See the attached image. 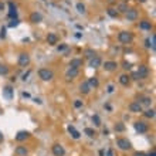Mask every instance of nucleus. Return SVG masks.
I'll return each instance as SVG.
<instances>
[{
	"instance_id": "nucleus-1",
	"label": "nucleus",
	"mask_w": 156,
	"mask_h": 156,
	"mask_svg": "<svg viewBox=\"0 0 156 156\" xmlns=\"http://www.w3.org/2000/svg\"><path fill=\"white\" fill-rule=\"evenodd\" d=\"M118 40L122 44H131L133 41V34L131 31H121L118 34Z\"/></svg>"
},
{
	"instance_id": "nucleus-2",
	"label": "nucleus",
	"mask_w": 156,
	"mask_h": 156,
	"mask_svg": "<svg viewBox=\"0 0 156 156\" xmlns=\"http://www.w3.org/2000/svg\"><path fill=\"white\" fill-rule=\"evenodd\" d=\"M38 77L41 78L43 81H51L54 78V73L48 68H40L38 70Z\"/></svg>"
},
{
	"instance_id": "nucleus-3",
	"label": "nucleus",
	"mask_w": 156,
	"mask_h": 156,
	"mask_svg": "<svg viewBox=\"0 0 156 156\" xmlns=\"http://www.w3.org/2000/svg\"><path fill=\"white\" fill-rule=\"evenodd\" d=\"M133 128H135V131L139 133H146L149 126H148V124L143 122V121H136V122L133 124Z\"/></svg>"
},
{
	"instance_id": "nucleus-4",
	"label": "nucleus",
	"mask_w": 156,
	"mask_h": 156,
	"mask_svg": "<svg viewBox=\"0 0 156 156\" xmlns=\"http://www.w3.org/2000/svg\"><path fill=\"white\" fill-rule=\"evenodd\" d=\"M116 145L122 149V151H129L132 148V143L129 142L126 138H118L116 139Z\"/></svg>"
},
{
	"instance_id": "nucleus-5",
	"label": "nucleus",
	"mask_w": 156,
	"mask_h": 156,
	"mask_svg": "<svg viewBox=\"0 0 156 156\" xmlns=\"http://www.w3.org/2000/svg\"><path fill=\"white\" fill-rule=\"evenodd\" d=\"M17 63L20 67H27V65L30 64V55H28L27 53H21V54L18 55Z\"/></svg>"
},
{
	"instance_id": "nucleus-6",
	"label": "nucleus",
	"mask_w": 156,
	"mask_h": 156,
	"mask_svg": "<svg viewBox=\"0 0 156 156\" xmlns=\"http://www.w3.org/2000/svg\"><path fill=\"white\" fill-rule=\"evenodd\" d=\"M125 16H126V20H128V21H135V20L138 18L139 13L136 9H128V11L125 13Z\"/></svg>"
},
{
	"instance_id": "nucleus-7",
	"label": "nucleus",
	"mask_w": 156,
	"mask_h": 156,
	"mask_svg": "<svg viewBox=\"0 0 156 156\" xmlns=\"http://www.w3.org/2000/svg\"><path fill=\"white\" fill-rule=\"evenodd\" d=\"M136 74L139 75V80H145V78H148V75H149V68H148L146 65H139Z\"/></svg>"
},
{
	"instance_id": "nucleus-8",
	"label": "nucleus",
	"mask_w": 156,
	"mask_h": 156,
	"mask_svg": "<svg viewBox=\"0 0 156 156\" xmlns=\"http://www.w3.org/2000/svg\"><path fill=\"white\" fill-rule=\"evenodd\" d=\"M129 111L133 112V114H139V112H142V105L139 104V101L131 102V104H129Z\"/></svg>"
},
{
	"instance_id": "nucleus-9",
	"label": "nucleus",
	"mask_w": 156,
	"mask_h": 156,
	"mask_svg": "<svg viewBox=\"0 0 156 156\" xmlns=\"http://www.w3.org/2000/svg\"><path fill=\"white\" fill-rule=\"evenodd\" d=\"M53 153H54V156H64L65 149L61 146L60 143H55V145H53Z\"/></svg>"
},
{
	"instance_id": "nucleus-10",
	"label": "nucleus",
	"mask_w": 156,
	"mask_h": 156,
	"mask_svg": "<svg viewBox=\"0 0 156 156\" xmlns=\"http://www.w3.org/2000/svg\"><path fill=\"white\" fill-rule=\"evenodd\" d=\"M3 96H5L7 101H11L13 99V88L10 87V85H6L3 88Z\"/></svg>"
},
{
	"instance_id": "nucleus-11",
	"label": "nucleus",
	"mask_w": 156,
	"mask_h": 156,
	"mask_svg": "<svg viewBox=\"0 0 156 156\" xmlns=\"http://www.w3.org/2000/svg\"><path fill=\"white\" fill-rule=\"evenodd\" d=\"M30 21H31V23H34V24L41 23V21H43V14L38 13V11L31 13V14H30Z\"/></svg>"
},
{
	"instance_id": "nucleus-12",
	"label": "nucleus",
	"mask_w": 156,
	"mask_h": 156,
	"mask_svg": "<svg viewBox=\"0 0 156 156\" xmlns=\"http://www.w3.org/2000/svg\"><path fill=\"white\" fill-rule=\"evenodd\" d=\"M28 138H30V132H27V131H20L16 135V141H18V142H23V141H26Z\"/></svg>"
},
{
	"instance_id": "nucleus-13",
	"label": "nucleus",
	"mask_w": 156,
	"mask_h": 156,
	"mask_svg": "<svg viewBox=\"0 0 156 156\" xmlns=\"http://www.w3.org/2000/svg\"><path fill=\"white\" fill-rule=\"evenodd\" d=\"M78 71L77 68H68L67 70V73H65V77H67V80H74V78L78 77Z\"/></svg>"
},
{
	"instance_id": "nucleus-14",
	"label": "nucleus",
	"mask_w": 156,
	"mask_h": 156,
	"mask_svg": "<svg viewBox=\"0 0 156 156\" xmlns=\"http://www.w3.org/2000/svg\"><path fill=\"white\" fill-rule=\"evenodd\" d=\"M47 43L51 44V46H55L57 43H58V37L55 33H48V36H47Z\"/></svg>"
},
{
	"instance_id": "nucleus-15",
	"label": "nucleus",
	"mask_w": 156,
	"mask_h": 156,
	"mask_svg": "<svg viewBox=\"0 0 156 156\" xmlns=\"http://www.w3.org/2000/svg\"><path fill=\"white\" fill-rule=\"evenodd\" d=\"M101 64H102V61H101V58H99L98 55H95L94 58L89 60V67H91V68H98Z\"/></svg>"
},
{
	"instance_id": "nucleus-16",
	"label": "nucleus",
	"mask_w": 156,
	"mask_h": 156,
	"mask_svg": "<svg viewBox=\"0 0 156 156\" xmlns=\"http://www.w3.org/2000/svg\"><path fill=\"white\" fill-rule=\"evenodd\" d=\"M89 91H91V87H89L88 81H84V83H81V85H80V92L87 95V94H89Z\"/></svg>"
},
{
	"instance_id": "nucleus-17",
	"label": "nucleus",
	"mask_w": 156,
	"mask_h": 156,
	"mask_svg": "<svg viewBox=\"0 0 156 156\" xmlns=\"http://www.w3.org/2000/svg\"><path fill=\"white\" fill-rule=\"evenodd\" d=\"M116 67H118V64H116L115 61H105V63H104L105 71H114V70H116Z\"/></svg>"
},
{
	"instance_id": "nucleus-18",
	"label": "nucleus",
	"mask_w": 156,
	"mask_h": 156,
	"mask_svg": "<svg viewBox=\"0 0 156 156\" xmlns=\"http://www.w3.org/2000/svg\"><path fill=\"white\" fill-rule=\"evenodd\" d=\"M80 67H83V60H80V58H73V60L70 61V68H80Z\"/></svg>"
},
{
	"instance_id": "nucleus-19",
	"label": "nucleus",
	"mask_w": 156,
	"mask_h": 156,
	"mask_svg": "<svg viewBox=\"0 0 156 156\" xmlns=\"http://www.w3.org/2000/svg\"><path fill=\"white\" fill-rule=\"evenodd\" d=\"M9 7H10L9 17L10 18H17V10H16V6L13 5V2H10V3H9Z\"/></svg>"
},
{
	"instance_id": "nucleus-20",
	"label": "nucleus",
	"mask_w": 156,
	"mask_h": 156,
	"mask_svg": "<svg viewBox=\"0 0 156 156\" xmlns=\"http://www.w3.org/2000/svg\"><path fill=\"white\" fill-rule=\"evenodd\" d=\"M16 155L18 156H27L28 155V151L26 146H17L16 148Z\"/></svg>"
},
{
	"instance_id": "nucleus-21",
	"label": "nucleus",
	"mask_w": 156,
	"mask_h": 156,
	"mask_svg": "<svg viewBox=\"0 0 156 156\" xmlns=\"http://www.w3.org/2000/svg\"><path fill=\"white\" fill-rule=\"evenodd\" d=\"M119 83L122 84V85H125V87H128L129 83H131V77L126 75V74H122V75L119 77Z\"/></svg>"
},
{
	"instance_id": "nucleus-22",
	"label": "nucleus",
	"mask_w": 156,
	"mask_h": 156,
	"mask_svg": "<svg viewBox=\"0 0 156 156\" xmlns=\"http://www.w3.org/2000/svg\"><path fill=\"white\" fill-rule=\"evenodd\" d=\"M68 132L71 133V136H73L74 139H78V138H80V136H81V133L78 132V131H77V129H75V128H74L73 125H70V126H68Z\"/></svg>"
},
{
	"instance_id": "nucleus-23",
	"label": "nucleus",
	"mask_w": 156,
	"mask_h": 156,
	"mask_svg": "<svg viewBox=\"0 0 156 156\" xmlns=\"http://www.w3.org/2000/svg\"><path fill=\"white\" fill-rule=\"evenodd\" d=\"M139 27L142 28V30H152V23L148 21V20H143V21H141Z\"/></svg>"
},
{
	"instance_id": "nucleus-24",
	"label": "nucleus",
	"mask_w": 156,
	"mask_h": 156,
	"mask_svg": "<svg viewBox=\"0 0 156 156\" xmlns=\"http://www.w3.org/2000/svg\"><path fill=\"white\" fill-rule=\"evenodd\" d=\"M141 105H145V106H151L152 104V98H149V96H143V98H141V102H139Z\"/></svg>"
},
{
	"instance_id": "nucleus-25",
	"label": "nucleus",
	"mask_w": 156,
	"mask_h": 156,
	"mask_svg": "<svg viewBox=\"0 0 156 156\" xmlns=\"http://www.w3.org/2000/svg\"><path fill=\"white\" fill-rule=\"evenodd\" d=\"M84 55H85L87 58H89V60H91V58H94V57L96 55V53L92 50V48H87V50L84 51Z\"/></svg>"
},
{
	"instance_id": "nucleus-26",
	"label": "nucleus",
	"mask_w": 156,
	"mask_h": 156,
	"mask_svg": "<svg viewBox=\"0 0 156 156\" xmlns=\"http://www.w3.org/2000/svg\"><path fill=\"white\" fill-rule=\"evenodd\" d=\"M88 84H89V87L91 88H96L98 85H99V83H98V78L96 77H91L89 80H88Z\"/></svg>"
},
{
	"instance_id": "nucleus-27",
	"label": "nucleus",
	"mask_w": 156,
	"mask_h": 156,
	"mask_svg": "<svg viewBox=\"0 0 156 156\" xmlns=\"http://www.w3.org/2000/svg\"><path fill=\"white\" fill-rule=\"evenodd\" d=\"M143 115H145L146 118H149V119H153V118H155V109H152V108H148V109L143 112Z\"/></svg>"
},
{
	"instance_id": "nucleus-28",
	"label": "nucleus",
	"mask_w": 156,
	"mask_h": 156,
	"mask_svg": "<svg viewBox=\"0 0 156 156\" xmlns=\"http://www.w3.org/2000/svg\"><path fill=\"white\" fill-rule=\"evenodd\" d=\"M106 13H108V16H111V17H114V18H116L118 16H119V13H118V10L114 9V7H109V9L106 10Z\"/></svg>"
},
{
	"instance_id": "nucleus-29",
	"label": "nucleus",
	"mask_w": 156,
	"mask_h": 156,
	"mask_svg": "<svg viewBox=\"0 0 156 156\" xmlns=\"http://www.w3.org/2000/svg\"><path fill=\"white\" fill-rule=\"evenodd\" d=\"M9 74V67L5 64H0V75H7Z\"/></svg>"
},
{
	"instance_id": "nucleus-30",
	"label": "nucleus",
	"mask_w": 156,
	"mask_h": 156,
	"mask_svg": "<svg viewBox=\"0 0 156 156\" xmlns=\"http://www.w3.org/2000/svg\"><path fill=\"white\" fill-rule=\"evenodd\" d=\"M84 132H85V135H88L89 138H94V136L96 135L95 131H94L92 128H85V129H84Z\"/></svg>"
},
{
	"instance_id": "nucleus-31",
	"label": "nucleus",
	"mask_w": 156,
	"mask_h": 156,
	"mask_svg": "<svg viewBox=\"0 0 156 156\" xmlns=\"http://www.w3.org/2000/svg\"><path fill=\"white\" fill-rule=\"evenodd\" d=\"M118 10H119L121 13H126V11H128V5H126V3H121V5L118 6ZM119 11H118V13H119Z\"/></svg>"
},
{
	"instance_id": "nucleus-32",
	"label": "nucleus",
	"mask_w": 156,
	"mask_h": 156,
	"mask_svg": "<svg viewBox=\"0 0 156 156\" xmlns=\"http://www.w3.org/2000/svg\"><path fill=\"white\" fill-rule=\"evenodd\" d=\"M77 11L78 13H81V14H84L85 13V5H83V3H77Z\"/></svg>"
},
{
	"instance_id": "nucleus-33",
	"label": "nucleus",
	"mask_w": 156,
	"mask_h": 156,
	"mask_svg": "<svg viewBox=\"0 0 156 156\" xmlns=\"http://www.w3.org/2000/svg\"><path fill=\"white\" fill-rule=\"evenodd\" d=\"M115 131H116V132H124V131H125V125L122 124V122H118V124L115 125Z\"/></svg>"
},
{
	"instance_id": "nucleus-34",
	"label": "nucleus",
	"mask_w": 156,
	"mask_h": 156,
	"mask_svg": "<svg viewBox=\"0 0 156 156\" xmlns=\"http://www.w3.org/2000/svg\"><path fill=\"white\" fill-rule=\"evenodd\" d=\"M92 122H94V125L99 126V125H101V119H99V116H98V115H94V116H92Z\"/></svg>"
},
{
	"instance_id": "nucleus-35",
	"label": "nucleus",
	"mask_w": 156,
	"mask_h": 156,
	"mask_svg": "<svg viewBox=\"0 0 156 156\" xmlns=\"http://www.w3.org/2000/svg\"><path fill=\"white\" fill-rule=\"evenodd\" d=\"M18 23H20V21H18V18H13V20L9 23V27H17Z\"/></svg>"
},
{
	"instance_id": "nucleus-36",
	"label": "nucleus",
	"mask_w": 156,
	"mask_h": 156,
	"mask_svg": "<svg viewBox=\"0 0 156 156\" xmlns=\"http://www.w3.org/2000/svg\"><path fill=\"white\" fill-rule=\"evenodd\" d=\"M122 65H124L125 70H131V67H132V64H131L129 61H124V63H122Z\"/></svg>"
},
{
	"instance_id": "nucleus-37",
	"label": "nucleus",
	"mask_w": 156,
	"mask_h": 156,
	"mask_svg": "<svg viewBox=\"0 0 156 156\" xmlns=\"http://www.w3.org/2000/svg\"><path fill=\"white\" fill-rule=\"evenodd\" d=\"M74 106H75V108H81V106H83V101L77 99V101L74 102Z\"/></svg>"
},
{
	"instance_id": "nucleus-38",
	"label": "nucleus",
	"mask_w": 156,
	"mask_h": 156,
	"mask_svg": "<svg viewBox=\"0 0 156 156\" xmlns=\"http://www.w3.org/2000/svg\"><path fill=\"white\" fill-rule=\"evenodd\" d=\"M6 37V27H2L0 30V38H5Z\"/></svg>"
},
{
	"instance_id": "nucleus-39",
	"label": "nucleus",
	"mask_w": 156,
	"mask_h": 156,
	"mask_svg": "<svg viewBox=\"0 0 156 156\" xmlns=\"http://www.w3.org/2000/svg\"><path fill=\"white\" fill-rule=\"evenodd\" d=\"M65 48H67V44H61V46H58V51H64Z\"/></svg>"
},
{
	"instance_id": "nucleus-40",
	"label": "nucleus",
	"mask_w": 156,
	"mask_h": 156,
	"mask_svg": "<svg viewBox=\"0 0 156 156\" xmlns=\"http://www.w3.org/2000/svg\"><path fill=\"white\" fill-rule=\"evenodd\" d=\"M133 156H146V155H145L143 152H135V153H133Z\"/></svg>"
},
{
	"instance_id": "nucleus-41",
	"label": "nucleus",
	"mask_w": 156,
	"mask_h": 156,
	"mask_svg": "<svg viewBox=\"0 0 156 156\" xmlns=\"http://www.w3.org/2000/svg\"><path fill=\"white\" fill-rule=\"evenodd\" d=\"M106 91L109 92V94L111 92H114V85H108V89H106Z\"/></svg>"
},
{
	"instance_id": "nucleus-42",
	"label": "nucleus",
	"mask_w": 156,
	"mask_h": 156,
	"mask_svg": "<svg viewBox=\"0 0 156 156\" xmlns=\"http://www.w3.org/2000/svg\"><path fill=\"white\" fill-rule=\"evenodd\" d=\"M106 156H114V151H112V149H109V151H108V153H106Z\"/></svg>"
},
{
	"instance_id": "nucleus-43",
	"label": "nucleus",
	"mask_w": 156,
	"mask_h": 156,
	"mask_svg": "<svg viewBox=\"0 0 156 156\" xmlns=\"http://www.w3.org/2000/svg\"><path fill=\"white\" fill-rule=\"evenodd\" d=\"M132 77L135 78V80H139V75H138V74H136V73H133V74H132Z\"/></svg>"
},
{
	"instance_id": "nucleus-44",
	"label": "nucleus",
	"mask_w": 156,
	"mask_h": 156,
	"mask_svg": "<svg viewBox=\"0 0 156 156\" xmlns=\"http://www.w3.org/2000/svg\"><path fill=\"white\" fill-rule=\"evenodd\" d=\"M34 102H37V104H41V99H40V98H34Z\"/></svg>"
},
{
	"instance_id": "nucleus-45",
	"label": "nucleus",
	"mask_w": 156,
	"mask_h": 156,
	"mask_svg": "<svg viewBox=\"0 0 156 156\" xmlns=\"http://www.w3.org/2000/svg\"><path fill=\"white\" fill-rule=\"evenodd\" d=\"M23 96H24V98H28V96H30V94H28V92H23Z\"/></svg>"
},
{
	"instance_id": "nucleus-46",
	"label": "nucleus",
	"mask_w": 156,
	"mask_h": 156,
	"mask_svg": "<svg viewBox=\"0 0 156 156\" xmlns=\"http://www.w3.org/2000/svg\"><path fill=\"white\" fill-rule=\"evenodd\" d=\"M3 139H5V136H3V133L0 132V142H3Z\"/></svg>"
},
{
	"instance_id": "nucleus-47",
	"label": "nucleus",
	"mask_w": 156,
	"mask_h": 156,
	"mask_svg": "<svg viewBox=\"0 0 156 156\" xmlns=\"http://www.w3.org/2000/svg\"><path fill=\"white\" fill-rule=\"evenodd\" d=\"M81 36H83L81 33H77V34H75V37H77V38H81Z\"/></svg>"
},
{
	"instance_id": "nucleus-48",
	"label": "nucleus",
	"mask_w": 156,
	"mask_h": 156,
	"mask_svg": "<svg viewBox=\"0 0 156 156\" xmlns=\"http://www.w3.org/2000/svg\"><path fill=\"white\" fill-rule=\"evenodd\" d=\"M146 156H156V153H155V152H151V153H149V155H146Z\"/></svg>"
},
{
	"instance_id": "nucleus-49",
	"label": "nucleus",
	"mask_w": 156,
	"mask_h": 156,
	"mask_svg": "<svg viewBox=\"0 0 156 156\" xmlns=\"http://www.w3.org/2000/svg\"><path fill=\"white\" fill-rule=\"evenodd\" d=\"M5 9V5H3V3H0V10H3Z\"/></svg>"
},
{
	"instance_id": "nucleus-50",
	"label": "nucleus",
	"mask_w": 156,
	"mask_h": 156,
	"mask_svg": "<svg viewBox=\"0 0 156 156\" xmlns=\"http://www.w3.org/2000/svg\"><path fill=\"white\" fill-rule=\"evenodd\" d=\"M138 2H141V3H146V0H138Z\"/></svg>"
}]
</instances>
